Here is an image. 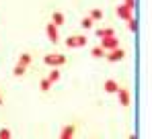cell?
Returning a JSON list of instances; mask_svg holds the SVG:
<instances>
[{
    "label": "cell",
    "mask_w": 152,
    "mask_h": 139,
    "mask_svg": "<svg viewBox=\"0 0 152 139\" xmlns=\"http://www.w3.org/2000/svg\"><path fill=\"white\" fill-rule=\"evenodd\" d=\"M43 64L50 68H62V66H66V55L64 53H48L43 57Z\"/></svg>",
    "instance_id": "cell-1"
},
{
    "label": "cell",
    "mask_w": 152,
    "mask_h": 139,
    "mask_svg": "<svg viewBox=\"0 0 152 139\" xmlns=\"http://www.w3.org/2000/svg\"><path fill=\"white\" fill-rule=\"evenodd\" d=\"M64 45L70 47V49H78V47H84V45H86V37H84V35H70V37H66Z\"/></svg>",
    "instance_id": "cell-2"
},
{
    "label": "cell",
    "mask_w": 152,
    "mask_h": 139,
    "mask_svg": "<svg viewBox=\"0 0 152 139\" xmlns=\"http://www.w3.org/2000/svg\"><path fill=\"white\" fill-rule=\"evenodd\" d=\"M99 45L105 49V51H113V49H117L119 47V39L113 35V37H105V39H101V43Z\"/></svg>",
    "instance_id": "cell-3"
},
{
    "label": "cell",
    "mask_w": 152,
    "mask_h": 139,
    "mask_svg": "<svg viewBox=\"0 0 152 139\" xmlns=\"http://www.w3.org/2000/svg\"><path fill=\"white\" fill-rule=\"evenodd\" d=\"M124 57H126V51H124L121 47H117V49L105 53V59H107V62H121Z\"/></svg>",
    "instance_id": "cell-4"
},
{
    "label": "cell",
    "mask_w": 152,
    "mask_h": 139,
    "mask_svg": "<svg viewBox=\"0 0 152 139\" xmlns=\"http://www.w3.org/2000/svg\"><path fill=\"white\" fill-rule=\"evenodd\" d=\"M115 12H117V17H119V19H124V21L134 19V10H132V8H127L126 4H119V6L115 8Z\"/></svg>",
    "instance_id": "cell-5"
},
{
    "label": "cell",
    "mask_w": 152,
    "mask_h": 139,
    "mask_svg": "<svg viewBox=\"0 0 152 139\" xmlns=\"http://www.w3.org/2000/svg\"><path fill=\"white\" fill-rule=\"evenodd\" d=\"M117 98H119L121 106H129V104H132V94H129L127 88H121V86H119V90H117Z\"/></svg>",
    "instance_id": "cell-6"
},
{
    "label": "cell",
    "mask_w": 152,
    "mask_h": 139,
    "mask_svg": "<svg viewBox=\"0 0 152 139\" xmlns=\"http://www.w3.org/2000/svg\"><path fill=\"white\" fill-rule=\"evenodd\" d=\"M45 35H48V39H50L51 43H58V41H60V33H58V27H56V25L48 23V27H45Z\"/></svg>",
    "instance_id": "cell-7"
},
{
    "label": "cell",
    "mask_w": 152,
    "mask_h": 139,
    "mask_svg": "<svg viewBox=\"0 0 152 139\" xmlns=\"http://www.w3.org/2000/svg\"><path fill=\"white\" fill-rule=\"evenodd\" d=\"M74 133H76V125L68 123L62 127V133H60V139H74Z\"/></svg>",
    "instance_id": "cell-8"
},
{
    "label": "cell",
    "mask_w": 152,
    "mask_h": 139,
    "mask_svg": "<svg viewBox=\"0 0 152 139\" xmlns=\"http://www.w3.org/2000/svg\"><path fill=\"white\" fill-rule=\"evenodd\" d=\"M66 23V17H64V12H60V10H53V14H51V25H56L58 29L60 27H64Z\"/></svg>",
    "instance_id": "cell-9"
},
{
    "label": "cell",
    "mask_w": 152,
    "mask_h": 139,
    "mask_svg": "<svg viewBox=\"0 0 152 139\" xmlns=\"http://www.w3.org/2000/svg\"><path fill=\"white\" fill-rule=\"evenodd\" d=\"M103 88H105V92H107V94H117V90H119V84H117L115 80H107V82L103 84Z\"/></svg>",
    "instance_id": "cell-10"
},
{
    "label": "cell",
    "mask_w": 152,
    "mask_h": 139,
    "mask_svg": "<svg viewBox=\"0 0 152 139\" xmlns=\"http://www.w3.org/2000/svg\"><path fill=\"white\" fill-rule=\"evenodd\" d=\"M31 62H33V57H31V53H21V55H19V62H17V64H19V66H23V68H29V66H31Z\"/></svg>",
    "instance_id": "cell-11"
},
{
    "label": "cell",
    "mask_w": 152,
    "mask_h": 139,
    "mask_svg": "<svg viewBox=\"0 0 152 139\" xmlns=\"http://www.w3.org/2000/svg\"><path fill=\"white\" fill-rule=\"evenodd\" d=\"M113 35H115L113 27H107V29H99V31H97V37H99V39H105V37H113Z\"/></svg>",
    "instance_id": "cell-12"
},
{
    "label": "cell",
    "mask_w": 152,
    "mask_h": 139,
    "mask_svg": "<svg viewBox=\"0 0 152 139\" xmlns=\"http://www.w3.org/2000/svg\"><path fill=\"white\" fill-rule=\"evenodd\" d=\"M105 53H107V51H105L101 45H95L93 49H91V55H93V57H97V59H103V57H105Z\"/></svg>",
    "instance_id": "cell-13"
},
{
    "label": "cell",
    "mask_w": 152,
    "mask_h": 139,
    "mask_svg": "<svg viewBox=\"0 0 152 139\" xmlns=\"http://www.w3.org/2000/svg\"><path fill=\"white\" fill-rule=\"evenodd\" d=\"M60 78H62V74H60V68H51V72L48 74V80H50L51 84H53V82H58Z\"/></svg>",
    "instance_id": "cell-14"
},
{
    "label": "cell",
    "mask_w": 152,
    "mask_h": 139,
    "mask_svg": "<svg viewBox=\"0 0 152 139\" xmlns=\"http://www.w3.org/2000/svg\"><path fill=\"white\" fill-rule=\"evenodd\" d=\"M88 19H91L93 23H95V21H101L103 19V10L101 8H93V10L88 12Z\"/></svg>",
    "instance_id": "cell-15"
},
{
    "label": "cell",
    "mask_w": 152,
    "mask_h": 139,
    "mask_svg": "<svg viewBox=\"0 0 152 139\" xmlns=\"http://www.w3.org/2000/svg\"><path fill=\"white\" fill-rule=\"evenodd\" d=\"M39 90H41V92H50L51 90V82L48 80V78H43V80L39 82Z\"/></svg>",
    "instance_id": "cell-16"
},
{
    "label": "cell",
    "mask_w": 152,
    "mask_h": 139,
    "mask_svg": "<svg viewBox=\"0 0 152 139\" xmlns=\"http://www.w3.org/2000/svg\"><path fill=\"white\" fill-rule=\"evenodd\" d=\"M12 74H15L17 78H21V76H25V74H27V68H23V66H19V64H17L15 70H12Z\"/></svg>",
    "instance_id": "cell-17"
},
{
    "label": "cell",
    "mask_w": 152,
    "mask_h": 139,
    "mask_svg": "<svg viewBox=\"0 0 152 139\" xmlns=\"http://www.w3.org/2000/svg\"><path fill=\"white\" fill-rule=\"evenodd\" d=\"M127 29H129L132 33H136V31H138V21H136V19H129V21H127Z\"/></svg>",
    "instance_id": "cell-18"
},
{
    "label": "cell",
    "mask_w": 152,
    "mask_h": 139,
    "mask_svg": "<svg viewBox=\"0 0 152 139\" xmlns=\"http://www.w3.org/2000/svg\"><path fill=\"white\" fill-rule=\"evenodd\" d=\"M80 25H82V29H93V25H95V23H93L88 17H84V19L80 21Z\"/></svg>",
    "instance_id": "cell-19"
},
{
    "label": "cell",
    "mask_w": 152,
    "mask_h": 139,
    "mask_svg": "<svg viewBox=\"0 0 152 139\" xmlns=\"http://www.w3.org/2000/svg\"><path fill=\"white\" fill-rule=\"evenodd\" d=\"M10 137H12L10 129H6V127H4V129H0V139H10Z\"/></svg>",
    "instance_id": "cell-20"
},
{
    "label": "cell",
    "mask_w": 152,
    "mask_h": 139,
    "mask_svg": "<svg viewBox=\"0 0 152 139\" xmlns=\"http://www.w3.org/2000/svg\"><path fill=\"white\" fill-rule=\"evenodd\" d=\"M124 4H126L127 8H132V10H134V6H136V0H124Z\"/></svg>",
    "instance_id": "cell-21"
},
{
    "label": "cell",
    "mask_w": 152,
    "mask_h": 139,
    "mask_svg": "<svg viewBox=\"0 0 152 139\" xmlns=\"http://www.w3.org/2000/svg\"><path fill=\"white\" fill-rule=\"evenodd\" d=\"M2 102H4V98H2V92H0V104H2Z\"/></svg>",
    "instance_id": "cell-22"
},
{
    "label": "cell",
    "mask_w": 152,
    "mask_h": 139,
    "mask_svg": "<svg viewBox=\"0 0 152 139\" xmlns=\"http://www.w3.org/2000/svg\"><path fill=\"white\" fill-rule=\"evenodd\" d=\"M129 139H138V137H136V135H129Z\"/></svg>",
    "instance_id": "cell-23"
}]
</instances>
